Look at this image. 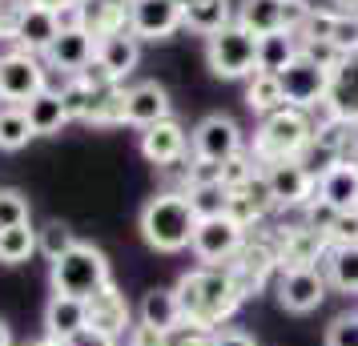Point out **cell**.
Returning a JSON list of instances; mask_svg holds the SVG:
<instances>
[{"instance_id": "obj_36", "label": "cell", "mask_w": 358, "mask_h": 346, "mask_svg": "<svg viewBox=\"0 0 358 346\" xmlns=\"http://www.w3.org/2000/svg\"><path fill=\"white\" fill-rule=\"evenodd\" d=\"M185 198H189L197 222H201V217H222V214H226L229 189L222 182H213V185H189V189H185Z\"/></svg>"}, {"instance_id": "obj_55", "label": "cell", "mask_w": 358, "mask_h": 346, "mask_svg": "<svg viewBox=\"0 0 358 346\" xmlns=\"http://www.w3.org/2000/svg\"><path fill=\"white\" fill-rule=\"evenodd\" d=\"M0 346H13V334H8V326L0 322Z\"/></svg>"}, {"instance_id": "obj_18", "label": "cell", "mask_w": 358, "mask_h": 346, "mask_svg": "<svg viewBox=\"0 0 358 346\" xmlns=\"http://www.w3.org/2000/svg\"><path fill=\"white\" fill-rule=\"evenodd\" d=\"M189 153V133L181 129L173 117L141 129V157L153 165H181Z\"/></svg>"}, {"instance_id": "obj_37", "label": "cell", "mask_w": 358, "mask_h": 346, "mask_svg": "<svg viewBox=\"0 0 358 346\" xmlns=\"http://www.w3.org/2000/svg\"><path fill=\"white\" fill-rule=\"evenodd\" d=\"M57 93H61V101H65L69 121H89V113H93V89H89L81 77H65Z\"/></svg>"}, {"instance_id": "obj_40", "label": "cell", "mask_w": 358, "mask_h": 346, "mask_svg": "<svg viewBox=\"0 0 358 346\" xmlns=\"http://www.w3.org/2000/svg\"><path fill=\"white\" fill-rule=\"evenodd\" d=\"M258 173H262L258 157L245 149V153H238V157H229V161L222 165V185H226V189H242V185H250Z\"/></svg>"}, {"instance_id": "obj_19", "label": "cell", "mask_w": 358, "mask_h": 346, "mask_svg": "<svg viewBox=\"0 0 358 346\" xmlns=\"http://www.w3.org/2000/svg\"><path fill=\"white\" fill-rule=\"evenodd\" d=\"M129 13H133V0H81L77 4V24L93 41H105V36L129 29Z\"/></svg>"}, {"instance_id": "obj_12", "label": "cell", "mask_w": 358, "mask_h": 346, "mask_svg": "<svg viewBox=\"0 0 358 346\" xmlns=\"http://www.w3.org/2000/svg\"><path fill=\"white\" fill-rule=\"evenodd\" d=\"M262 173H266V185H270V198H274L278 210H302L306 201L318 198V182L310 178V169L298 157L266 165Z\"/></svg>"}, {"instance_id": "obj_30", "label": "cell", "mask_w": 358, "mask_h": 346, "mask_svg": "<svg viewBox=\"0 0 358 346\" xmlns=\"http://www.w3.org/2000/svg\"><path fill=\"white\" fill-rule=\"evenodd\" d=\"M326 282L342 294H358V246H330L326 254Z\"/></svg>"}, {"instance_id": "obj_2", "label": "cell", "mask_w": 358, "mask_h": 346, "mask_svg": "<svg viewBox=\"0 0 358 346\" xmlns=\"http://www.w3.org/2000/svg\"><path fill=\"white\" fill-rule=\"evenodd\" d=\"M194 230H197V214L181 189L153 194L141 206V238L157 254H178V250H185L194 242Z\"/></svg>"}, {"instance_id": "obj_24", "label": "cell", "mask_w": 358, "mask_h": 346, "mask_svg": "<svg viewBox=\"0 0 358 346\" xmlns=\"http://www.w3.org/2000/svg\"><path fill=\"white\" fill-rule=\"evenodd\" d=\"M81 330H89V310H85L81 298H69V294H52L49 310H45V334L52 343H69L77 338Z\"/></svg>"}, {"instance_id": "obj_4", "label": "cell", "mask_w": 358, "mask_h": 346, "mask_svg": "<svg viewBox=\"0 0 358 346\" xmlns=\"http://www.w3.org/2000/svg\"><path fill=\"white\" fill-rule=\"evenodd\" d=\"M109 282H113L109 258H105L97 246H89V242H77L65 258L52 262V290H57V294L89 302V298L97 294V290H105Z\"/></svg>"}, {"instance_id": "obj_29", "label": "cell", "mask_w": 358, "mask_h": 346, "mask_svg": "<svg viewBox=\"0 0 358 346\" xmlns=\"http://www.w3.org/2000/svg\"><path fill=\"white\" fill-rule=\"evenodd\" d=\"M137 322H141V326L162 330V334L178 330V326H181V306H178V294H173V290H149V294L141 298Z\"/></svg>"}, {"instance_id": "obj_21", "label": "cell", "mask_w": 358, "mask_h": 346, "mask_svg": "<svg viewBox=\"0 0 358 346\" xmlns=\"http://www.w3.org/2000/svg\"><path fill=\"white\" fill-rule=\"evenodd\" d=\"M61 13H52V8H45V4H29L24 8V17H20V29H17V49L24 52H36V57H45L49 52V45L61 36Z\"/></svg>"}, {"instance_id": "obj_39", "label": "cell", "mask_w": 358, "mask_h": 346, "mask_svg": "<svg viewBox=\"0 0 358 346\" xmlns=\"http://www.w3.org/2000/svg\"><path fill=\"white\" fill-rule=\"evenodd\" d=\"M298 161H302V165L310 169V178H314V182H322L326 173H330L334 165H342L346 157H342V153H338L334 145H322V141H310V145L302 149V157H298Z\"/></svg>"}, {"instance_id": "obj_5", "label": "cell", "mask_w": 358, "mask_h": 346, "mask_svg": "<svg viewBox=\"0 0 358 346\" xmlns=\"http://www.w3.org/2000/svg\"><path fill=\"white\" fill-rule=\"evenodd\" d=\"M206 61H210V73L222 81H250L258 73V36L234 20L229 29L206 41Z\"/></svg>"}, {"instance_id": "obj_23", "label": "cell", "mask_w": 358, "mask_h": 346, "mask_svg": "<svg viewBox=\"0 0 358 346\" xmlns=\"http://www.w3.org/2000/svg\"><path fill=\"white\" fill-rule=\"evenodd\" d=\"M113 81H125L133 69H137V61H141V41L133 36V29H121V33L105 36V41H97V57H93Z\"/></svg>"}, {"instance_id": "obj_14", "label": "cell", "mask_w": 358, "mask_h": 346, "mask_svg": "<svg viewBox=\"0 0 358 346\" xmlns=\"http://www.w3.org/2000/svg\"><path fill=\"white\" fill-rule=\"evenodd\" d=\"M93 57H97V41L85 33L81 24H65L61 36L45 52V65L52 73H61V77H77V73H85V69L93 65Z\"/></svg>"}, {"instance_id": "obj_10", "label": "cell", "mask_w": 358, "mask_h": 346, "mask_svg": "<svg viewBox=\"0 0 358 346\" xmlns=\"http://www.w3.org/2000/svg\"><path fill=\"white\" fill-rule=\"evenodd\" d=\"M242 246H245V230L226 214L222 217H201L197 230H194V242H189V250L197 254L201 266H226Z\"/></svg>"}, {"instance_id": "obj_52", "label": "cell", "mask_w": 358, "mask_h": 346, "mask_svg": "<svg viewBox=\"0 0 358 346\" xmlns=\"http://www.w3.org/2000/svg\"><path fill=\"white\" fill-rule=\"evenodd\" d=\"M61 346H121L117 338H109V334H97V330H81L77 338H69V343Z\"/></svg>"}, {"instance_id": "obj_6", "label": "cell", "mask_w": 358, "mask_h": 346, "mask_svg": "<svg viewBox=\"0 0 358 346\" xmlns=\"http://www.w3.org/2000/svg\"><path fill=\"white\" fill-rule=\"evenodd\" d=\"M49 89V65L45 57L36 52H24V49H8L0 57V101L4 105H29V101Z\"/></svg>"}, {"instance_id": "obj_8", "label": "cell", "mask_w": 358, "mask_h": 346, "mask_svg": "<svg viewBox=\"0 0 358 346\" xmlns=\"http://www.w3.org/2000/svg\"><path fill=\"white\" fill-rule=\"evenodd\" d=\"M189 153H194V161H217L226 165L229 157H238L245 153V137L238 129V121L226 113H210L201 117L189 133Z\"/></svg>"}, {"instance_id": "obj_34", "label": "cell", "mask_w": 358, "mask_h": 346, "mask_svg": "<svg viewBox=\"0 0 358 346\" xmlns=\"http://www.w3.org/2000/svg\"><path fill=\"white\" fill-rule=\"evenodd\" d=\"M29 137H36L33 125H29V113L20 105H4L0 109V149L17 153V149L29 145Z\"/></svg>"}, {"instance_id": "obj_45", "label": "cell", "mask_w": 358, "mask_h": 346, "mask_svg": "<svg viewBox=\"0 0 358 346\" xmlns=\"http://www.w3.org/2000/svg\"><path fill=\"white\" fill-rule=\"evenodd\" d=\"M334 217H338V210H334L330 201H322V198H314V201L302 206V222H306L310 230H318V233H330Z\"/></svg>"}, {"instance_id": "obj_20", "label": "cell", "mask_w": 358, "mask_h": 346, "mask_svg": "<svg viewBox=\"0 0 358 346\" xmlns=\"http://www.w3.org/2000/svg\"><path fill=\"white\" fill-rule=\"evenodd\" d=\"M270 210H278V206H274V198H270L266 173H258V178H254L250 185H242V189H229L226 217H234V222H238V226H242L245 233L254 230V226H262Z\"/></svg>"}, {"instance_id": "obj_47", "label": "cell", "mask_w": 358, "mask_h": 346, "mask_svg": "<svg viewBox=\"0 0 358 346\" xmlns=\"http://www.w3.org/2000/svg\"><path fill=\"white\" fill-rule=\"evenodd\" d=\"M24 8H29V0H0V41H17Z\"/></svg>"}, {"instance_id": "obj_33", "label": "cell", "mask_w": 358, "mask_h": 346, "mask_svg": "<svg viewBox=\"0 0 358 346\" xmlns=\"http://www.w3.org/2000/svg\"><path fill=\"white\" fill-rule=\"evenodd\" d=\"M36 254V230L24 222V226H13V230H0V262L4 266H20Z\"/></svg>"}, {"instance_id": "obj_43", "label": "cell", "mask_w": 358, "mask_h": 346, "mask_svg": "<svg viewBox=\"0 0 358 346\" xmlns=\"http://www.w3.org/2000/svg\"><path fill=\"white\" fill-rule=\"evenodd\" d=\"M326 346H358V310L338 314L326 326Z\"/></svg>"}, {"instance_id": "obj_51", "label": "cell", "mask_w": 358, "mask_h": 346, "mask_svg": "<svg viewBox=\"0 0 358 346\" xmlns=\"http://www.w3.org/2000/svg\"><path fill=\"white\" fill-rule=\"evenodd\" d=\"M210 346H258L245 330H238V326H222V330H213L210 334Z\"/></svg>"}, {"instance_id": "obj_53", "label": "cell", "mask_w": 358, "mask_h": 346, "mask_svg": "<svg viewBox=\"0 0 358 346\" xmlns=\"http://www.w3.org/2000/svg\"><path fill=\"white\" fill-rule=\"evenodd\" d=\"M29 4H45V8H52V13H69V8H77L81 0H29Z\"/></svg>"}, {"instance_id": "obj_32", "label": "cell", "mask_w": 358, "mask_h": 346, "mask_svg": "<svg viewBox=\"0 0 358 346\" xmlns=\"http://www.w3.org/2000/svg\"><path fill=\"white\" fill-rule=\"evenodd\" d=\"M245 105H250V113H258V117L278 113V109L286 105L282 81H278L274 73H254V77L245 81Z\"/></svg>"}, {"instance_id": "obj_9", "label": "cell", "mask_w": 358, "mask_h": 346, "mask_svg": "<svg viewBox=\"0 0 358 346\" xmlns=\"http://www.w3.org/2000/svg\"><path fill=\"white\" fill-rule=\"evenodd\" d=\"M282 81V93H286V105L294 109H306L314 113L318 105L326 101V85H330V69H322L318 61H310L306 52H298L290 65L278 73Z\"/></svg>"}, {"instance_id": "obj_15", "label": "cell", "mask_w": 358, "mask_h": 346, "mask_svg": "<svg viewBox=\"0 0 358 346\" xmlns=\"http://www.w3.org/2000/svg\"><path fill=\"white\" fill-rule=\"evenodd\" d=\"M129 29L137 41H169L178 29H185V13L173 0H133Z\"/></svg>"}, {"instance_id": "obj_28", "label": "cell", "mask_w": 358, "mask_h": 346, "mask_svg": "<svg viewBox=\"0 0 358 346\" xmlns=\"http://www.w3.org/2000/svg\"><path fill=\"white\" fill-rule=\"evenodd\" d=\"M234 4L229 0H197V4H189L185 8V29L197 36H206L210 41L213 33H222V29H229L234 24Z\"/></svg>"}, {"instance_id": "obj_3", "label": "cell", "mask_w": 358, "mask_h": 346, "mask_svg": "<svg viewBox=\"0 0 358 346\" xmlns=\"http://www.w3.org/2000/svg\"><path fill=\"white\" fill-rule=\"evenodd\" d=\"M314 141V117L306 109H294V105H282L278 113L262 117L258 133H254V145L250 153L258 157V165L274 161H290V157H302V149Z\"/></svg>"}, {"instance_id": "obj_13", "label": "cell", "mask_w": 358, "mask_h": 346, "mask_svg": "<svg viewBox=\"0 0 358 346\" xmlns=\"http://www.w3.org/2000/svg\"><path fill=\"white\" fill-rule=\"evenodd\" d=\"M274 246H278V266L282 270H302V266L326 262L330 238L318 230H310L306 222H298V226H286L282 233H274Z\"/></svg>"}, {"instance_id": "obj_46", "label": "cell", "mask_w": 358, "mask_h": 346, "mask_svg": "<svg viewBox=\"0 0 358 346\" xmlns=\"http://www.w3.org/2000/svg\"><path fill=\"white\" fill-rule=\"evenodd\" d=\"M326 238H330V246H358V210H342Z\"/></svg>"}, {"instance_id": "obj_41", "label": "cell", "mask_w": 358, "mask_h": 346, "mask_svg": "<svg viewBox=\"0 0 358 346\" xmlns=\"http://www.w3.org/2000/svg\"><path fill=\"white\" fill-rule=\"evenodd\" d=\"M29 198L20 189H0V230H13V226H24L29 222Z\"/></svg>"}, {"instance_id": "obj_48", "label": "cell", "mask_w": 358, "mask_h": 346, "mask_svg": "<svg viewBox=\"0 0 358 346\" xmlns=\"http://www.w3.org/2000/svg\"><path fill=\"white\" fill-rule=\"evenodd\" d=\"M210 334H213V330H201V326L181 322L178 330H169V334H165V346H210Z\"/></svg>"}, {"instance_id": "obj_31", "label": "cell", "mask_w": 358, "mask_h": 346, "mask_svg": "<svg viewBox=\"0 0 358 346\" xmlns=\"http://www.w3.org/2000/svg\"><path fill=\"white\" fill-rule=\"evenodd\" d=\"M238 24L250 29L254 36L286 29V20H282V0H242V4H238Z\"/></svg>"}, {"instance_id": "obj_11", "label": "cell", "mask_w": 358, "mask_h": 346, "mask_svg": "<svg viewBox=\"0 0 358 346\" xmlns=\"http://www.w3.org/2000/svg\"><path fill=\"white\" fill-rule=\"evenodd\" d=\"M274 290H278L282 310L310 314V310H318V306L326 302L330 282H326V270H322V266H302V270H282Z\"/></svg>"}, {"instance_id": "obj_26", "label": "cell", "mask_w": 358, "mask_h": 346, "mask_svg": "<svg viewBox=\"0 0 358 346\" xmlns=\"http://www.w3.org/2000/svg\"><path fill=\"white\" fill-rule=\"evenodd\" d=\"M302 52V36L290 33V29H278V33L258 36V73H282L294 57Z\"/></svg>"}, {"instance_id": "obj_1", "label": "cell", "mask_w": 358, "mask_h": 346, "mask_svg": "<svg viewBox=\"0 0 358 346\" xmlns=\"http://www.w3.org/2000/svg\"><path fill=\"white\" fill-rule=\"evenodd\" d=\"M173 294L181 306V322L201 330H222L245 302L226 266H197L189 274H181Z\"/></svg>"}, {"instance_id": "obj_44", "label": "cell", "mask_w": 358, "mask_h": 346, "mask_svg": "<svg viewBox=\"0 0 358 346\" xmlns=\"http://www.w3.org/2000/svg\"><path fill=\"white\" fill-rule=\"evenodd\" d=\"M334 17H338V13H330V8H310V17H306V24L298 29V36H302V41H330Z\"/></svg>"}, {"instance_id": "obj_54", "label": "cell", "mask_w": 358, "mask_h": 346, "mask_svg": "<svg viewBox=\"0 0 358 346\" xmlns=\"http://www.w3.org/2000/svg\"><path fill=\"white\" fill-rule=\"evenodd\" d=\"M338 4V13H358V0H334Z\"/></svg>"}, {"instance_id": "obj_25", "label": "cell", "mask_w": 358, "mask_h": 346, "mask_svg": "<svg viewBox=\"0 0 358 346\" xmlns=\"http://www.w3.org/2000/svg\"><path fill=\"white\" fill-rule=\"evenodd\" d=\"M24 113H29V125H33L36 137H52V133H61L69 125V109H65V101H61L57 89H41L24 105Z\"/></svg>"}, {"instance_id": "obj_42", "label": "cell", "mask_w": 358, "mask_h": 346, "mask_svg": "<svg viewBox=\"0 0 358 346\" xmlns=\"http://www.w3.org/2000/svg\"><path fill=\"white\" fill-rule=\"evenodd\" d=\"M330 41H334V49H338L342 57L358 52V13H338V17H334V33H330Z\"/></svg>"}, {"instance_id": "obj_7", "label": "cell", "mask_w": 358, "mask_h": 346, "mask_svg": "<svg viewBox=\"0 0 358 346\" xmlns=\"http://www.w3.org/2000/svg\"><path fill=\"white\" fill-rule=\"evenodd\" d=\"M226 270H229V278H234V286H238V294L242 298L262 294V290L270 286V278L282 274L274 238H254V242L245 238V246L226 262Z\"/></svg>"}, {"instance_id": "obj_22", "label": "cell", "mask_w": 358, "mask_h": 346, "mask_svg": "<svg viewBox=\"0 0 358 346\" xmlns=\"http://www.w3.org/2000/svg\"><path fill=\"white\" fill-rule=\"evenodd\" d=\"M165 117H169V93H165V85L141 81V85H133V89H125V121L129 125L149 129V125H157Z\"/></svg>"}, {"instance_id": "obj_49", "label": "cell", "mask_w": 358, "mask_h": 346, "mask_svg": "<svg viewBox=\"0 0 358 346\" xmlns=\"http://www.w3.org/2000/svg\"><path fill=\"white\" fill-rule=\"evenodd\" d=\"M302 52H306L310 61H318L322 69H334L342 61V52L334 49V41H302Z\"/></svg>"}, {"instance_id": "obj_16", "label": "cell", "mask_w": 358, "mask_h": 346, "mask_svg": "<svg viewBox=\"0 0 358 346\" xmlns=\"http://www.w3.org/2000/svg\"><path fill=\"white\" fill-rule=\"evenodd\" d=\"M85 310H89V330H97V334H109V338H125L133 326V306L129 298L117 290L113 282L105 286V290H97V294L85 302Z\"/></svg>"}, {"instance_id": "obj_17", "label": "cell", "mask_w": 358, "mask_h": 346, "mask_svg": "<svg viewBox=\"0 0 358 346\" xmlns=\"http://www.w3.org/2000/svg\"><path fill=\"white\" fill-rule=\"evenodd\" d=\"M322 105L338 117V121L358 125V52L342 57L338 65L330 69V85H326Z\"/></svg>"}, {"instance_id": "obj_38", "label": "cell", "mask_w": 358, "mask_h": 346, "mask_svg": "<svg viewBox=\"0 0 358 346\" xmlns=\"http://www.w3.org/2000/svg\"><path fill=\"white\" fill-rule=\"evenodd\" d=\"M77 246V238H73V230H69L65 222H49L45 230H36V250L49 258V262H57V258H65L69 250Z\"/></svg>"}, {"instance_id": "obj_57", "label": "cell", "mask_w": 358, "mask_h": 346, "mask_svg": "<svg viewBox=\"0 0 358 346\" xmlns=\"http://www.w3.org/2000/svg\"><path fill=\"white\" fill-rule=\"evenodd\" d=\"M29 346H61V343H52V338H45V343H29Z\"/></svg>"}, {"instance_id": "obj_27", "label": "cell", "mask_w": 358, "mask_h": 346, "mask_svg": "<svg viewBox=\"0 0 358 346\" xmlns=\"http://www.w3.org/2000/svg\"><path fill=\"white\" fill-rule=\"evenodd\" d=\"M318 198L330 201L338 214L342 210H358V169L350 161L334 165L322 182H318Z\"/></svg>"}, {"instance_id": "obj_56", "label": "cell", "mask_w": 358, "mask_h": 346, "mask_svg": "<svg viewBox=\"0 0 358 346\" xmlns=\"http://www.w3.org/2000/svg\"><path fill=\"white\" fill-rule=\"evenodd\" d=\"M173 4H178L181 13H185V8H189V4H197V0H173Z\"/></svg>"}, {"instance_id": "obj_35", "label": "cell", "mask_w": 358, "mask_h": 346, "mask_svg": "<svg viewBox=\"0 0 358 346\" xmlns=\"http://www.w3.org/2000/svg\"><path fill=\"white\" fill-rule=\"evenodd\" d=\"M89 125H101V129H109V125H125V89H121V85L105 89V93H93Z\"/></svg>"}, {"instance_id": "obj_50", "label": "cell", "mask_w": 358, "mask_h": 346, "mask_svg": "<svg viewBox=\"0 0 358 346\" xmlns=\"http://www.w3.org/2000/svg\"><path fill=\"white\" fill-rule=\"evenodd\" d=\"M125 346H165V334L153 326H141V322H133L129 334H125Z\"/></svg>"}]
</instances>
